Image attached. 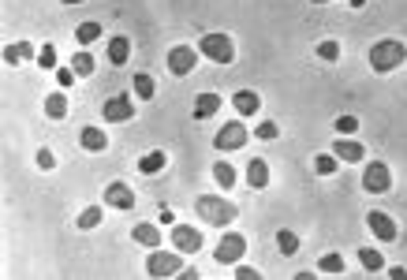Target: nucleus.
Listing matches in <instances>:
<instances>
[{"label":"nucleus","mask_w":407,"mask_h":280,"mask_svg":"<svg viewBox=\"0 0 407 280\" xmlns=\"http://www.w3.org/2000/svg\"><path fill=\"white\" fill-rule=\"evenodd\" d=\"M404 60H407V45H404V41H396V38H385V41H377V45L370 49V67H374L377 75L396 71Z\"/></svg>","instance_id":"obj_1"},{"label":"nucleus","mask_w":407,"mask_h":280,"mask_svg":"<svg viewBox=\"0 0 407 280\" xmlns=\"http://www.w3.org/2000/svg\"><path fill=\"white\" fill-rule=\"evenodd\" d=\"M194 209H198V217L206 220V224H217V228L232 224L235 213H240V209H235L232 202H228V198H217V194H198Z\"/></svg>","instance_id":"obj_2"},{"label":"nucleus","mask_w":407,"mask_h":280,"mask_svg":"<svg viewBox=\"0 0 407 280\" xmlns=\"http://www.w3.org/2000/svg\"><path fill=\"white\" fill-rule=\"evenodd\" d=\"M198 49H202V56H206V60H213V64H232L235 60V45H232V38H228V34H217V30L202 34Z\"/></svg>","instance_id":"obj_3"},{"label":"nucleus","mask_w":407,"mask_h":280,"mask_svg":"<svg viewBox=\"0 0 407 280\" xmlns=\"http://www.w3.org/2000/svg\"><path fill=\"white\" fill-rule=\"evenodd\" d=\"M247 254V235H240V232H228L224 240L217 243V250H213V258L220 261V266H235V261Z\"/></svg>","instance_id":"obj_4"},{"label":"nucleus","mask_w":407,"mask_h":280,"mask_svg":"<svg viewBox=\"0 0 407 280\" xmlns=\"http://www.w3.org/2000/svg\"><path fill=\"white\" fill-rule=\"evenodd\" d=\"M101 116H105L108 124H127V120H135V101L127 97V93H116V97H108L105 105H101Z\"/></svg>","instance_id":"obj_5"},{"label":"nucleus","mask_w":407,"mask_h":280,"mask_svg":"<svg viewBox=\"0 0 407 280\" xmlns=\"http://www.w3.org/2000/svg\"><path fill=\"white\" fill-rule=\"evenodd\" d=\"M362 187H367L370 194H385L388 187H393V172H388V165H381V161H370L367 172H362Z\"/></svg>","instance_id":"obj_6"},{"label":"nucleus","mask_w":407,"mask_h":280,"mask_svg":"<svg viewBox=\"0 0 407 280\" xmlns=\"http://www.w3.org/2000/svg\"><path fill=\"white\" fill-rule=\"evenodd\" d=\"M146 269L154 277H180V269H183V261H180V254H168V250H154L146 258Z\"/></svg>","instance_id":"obj_7"},{"label":"nucleus","mask_w":407,"mask_h":280,"mask_svg":"<svg viewBox=\"0 0 407 280\" xmlns=\"http://www.w3.org/2000/svg\"><path fill=\"white\" fill-rule=\"evenodd\" d=\"M243 142H247V127H243L240 120H232V124H224V127L217 131L213 146H217V150H228V154H232V150H243Z\"/></svg>","instance_id":"obj_8"},{"label":"nucleus","mask_w":407,"mask_h":280,"mask_svg":"<svg viewBox=\"0 0 407 280\" xmlns=\"http://www.w3.org/2000/svg\"><path fill=\"white\" fill-rule=\"evenodd\" d=\"M168 71L172 75H191L194 71V64H198V53H194L191 45H176V49H168Z\"/></svg>","instance_id":"obj_9"},{"label":"nucleus","mask_w":407,"mask_h":280,"mask_svg":"<svg viewBox=\"0 0 407 280\" xmlns=\"http://www.w3.org/2000/svg\"><path fill=\"white\" fill-rule=\"evenodd\" d=\"M172 247L180 254H198L202 250V235L191 224H172Z\"/></svg>","instance_id":"obj_10"},{"label":"nucleus","mask_w":407,"mask_h":280,"mask_svg":"<svg viewBox=\"0 0 407 280\" xmlns=\"http://www.w3.org/2000/svg\"><path fill=\"white\" fill-rule=\"evenodd\" d=\"M105 206L127 213V209H135V191H131L127 183H108V187H105Z\"/></svg>","instance_id":"obj_11"},{"label":"nucleus","mask_w":407,"mask_h":280,"mask_svg":"<svg viewBox=\"0 0 407 280\" xmlns=\"http://www.w3.org/2000/svg\"><path fill=\"white\" fill-rule=\"evenodd\" d=\"M367 224H370V232H374L381 243H396V235H400V232H396V220L385 217V213H377V209L367 217Z\"/></svg>","instance_id":"obj_12"},{"label":"nucleus","mask_w":407,"mask_h":280,"mask_svg":"<svg viewBox=\"0 0 407 280\" xmlns=\"http://www.w3.org/2000/svg\"><path fill=\"white\" fill-rule=\"evenodd\" d=\"M333 154L340 157V161H347V165H355V161L367 157V146H362V142H355V139H347V135H340V139L333 142Z\"/></svg>","instance_id":"obj_13"},{"label":"nucleus","mask_w":407,"mask_h":280,"mask_svg":"<svg viewBox=\"0 0 407 280\" xmlns=\"http://www.w3.org/2000/svg\"><path fill=\"white\" fill-rule=\"evenodd\" d=\"M232 105H235V113H240V116H258L261 97H258V90H235L232 93Z\"/></svg>","instance_id":"obj_14"},{"label":"nucleus","mask_w":407,"mask_h":280,"mask_svg":"<svg viewBox=\"0 0 407 280\" xmlns=\"http://www.w3.org/2000/svg\"><path fill=\"white\" fill-rule=\"evenodd\" d=\"M220 93H198L194 97V120H209V116H217L220 113Z\"/></svg>","instance_id":"obj_15"},{"label":"nucleus","mask_w":407,"mask_h":280,"mask_svg":"<svg viewBox=\"0 0 407 280\" xmlns=\"http://www.w3.org/2000/svg\"><path fill=\"white\" fill-rule=\"evenodd\" d=\"M79 142H82V150H90V154L108 150V135L101 131V127H82V131H79Z\"/></svg>","instance_id":"obj_16"},{"label":"nucleus","mask_w":407,"mask_h":280,"mask_svg":"<svg viewBox=\"0 0 407 280\" xmlns=\"http://www.w3.org/2000/svg\"><path fill=\"white\" fill-rule=\"evenodd\" d=\"M131 240L139 243V247H150V250H157V243H161V232H157V224H135Z\"/></svg>","instance_id":"obj_17"},{"label":"nucleus","mask_w":407,"mask_h":280,"mask_svg":"<svg viewBox=\"0 0 407 280\" xmlns=\"http://www.w3.org/2000/svg\"><path fill=\"white\" fill-rule=\"evenodd\" d=\"M247 183L254 187V191H261V187L269 183V165L261 157H254L251 165H247Z\"/></svg>","instance_id":"obj_18"},{"label":"nucleus","mask_w":407,"mask_h":280,"mask_svg":"<svg viewBox=\"0 0 407 280\" xmlns=\"http://www.w3.org/2000/svg\"><path fill=\"white\" fill-rule=\"evenodd\" d=\"M165 165H168V154H165V150H150V154L139 161V172H142V176H154V172H161Z\"/></svg>","instance_id":"obj_19"},{"label":"nucleus","mask_w":407,"mask_h":280,"mask_svg":"<svg viewBox=\"0 0 407 280\" xmlns=\"http://www.w3.org/2000/svg\"><path fill=\"white\" fill-rule=\"evenodd\" d=\"M127 56H131V41H127V38H113V41H108V64L120 67V64H127Z\"/></svg>","instance_id":"obj_20"},{"label":"nucleus","mask_w":407,"mask_h":280,"mask_svg":"<svg viewBox=\"0 0 407 280\" xmlns=\"http://www.w3.org/2000/svg\"><path fill=\"white\" fill-rule=\"evenodd\" d=\"M213 183L224 187V191H232V187H235V168L228 165V161H217V165H213Z\"/></svg>","instance_id":"obj_21"},{"label":"nucleus","mask_w":407,"mask_h":280,"mask_svg":"<svg viewBox=\"0 0 407 280\" xmlns=\"http://www.w3.org/2000/svg\"><path fill=\"white\" fill-rule=\"evenodd\" d=\"M359 266L370 269V273H381V269H385V258H381V250H374V247H362L359 250Z\"/></svg>","instance_id":"obj_22"},{"label":"nucleus","mask_w":407,"mask_h":280,"mask_svg":"<svg viewBox=\"0 0 407 280\" xmlns=\"http://www.w3.org/2000/svg\"><path fill=\"white\" fill-rule=\"evenodd\" d=\"M45 113H49V120H64V116H67V97H64V93H49V97H45Z\"/></svg>","instance_id":"obj_23"},{"label":"nucleus","mask_w":407,"mask_h":280,"mask_svg":"<svg viewBox=\"0 0 407 280\" xmlns=\"http://www.w3.org/2000/svg\"><path fill=\"white\" fill-rule=\"evenodd\" d=\"M30 56H34V45H30V41H19V45H8V49H4V60H8V64H23V60H30Z\"/></svg>","instance_id":"obj_24"},{"label":"nucleus","mask_w":407,"mask_h":280,"mask_svg":"<svg viewBox=\"0 0 407 280\" xmlns=\"http://www.w3.org/2000/svg\"><path fill=\"white\" fill-rule=\"evenodd\" d=\"M71 67H75V75H79V79H90V75H94V67H97V60L90 53H75L71 56Z\"/></svg>","instance_id":"obj_25"},{"label":"nucleus","mask_w":407,"mask_h":280,"mask_svg":"<svg viewBox=\"0 0 407 280\" xmlns=\"http://www.w3.org/2000/svg\"><path fill=\"white\" fill-rule=\"evenodd\" d=\"M101 217H105V209H101V206H86L79 213V228H82V232H90V228L101 224Z\"/></svg>","instance_id":"obj_26"},{"label":"nucleus","mask_w":407,"mask_h":280,"mask_svg":"<svg viewBox=\"0 0 407 280\" xmlns=\"http://www.w3.org/2000/svg\"><path fill=\"white\" fill-rule=\"evenodd\" d=\"M336 165H340V157H336V154H318V157H314V168H318L321 176H333Z\"/></svg>","instance_id":"obj_27"},{"label":"nucleus","mask_w":407,"mask_h":280,"mask_svg":"<svg viewBox=\"0 0 407 280\" xmlns=\"http://www.w3.org/2000/svg\"><path fill=\"white\" fill-rule=\"evenodd\" d=\"M277 247H281V254H295L299 250V235L284 228V232H277Z\"/></svg>","instance_id":"obj_28"},{"label":"nucleus","mask_w":407,"mask_h":280,"mask_svg":"<svg viewBox=\"0 0 407 280\" xmlns=\"http://www.w3.org/2000/svg\"><path fill=\"white\" fill-rule=\"evenodd\" d=\"M75 38H79V45H90V41L101 38V27H97V23H82V27L75 30Z\"/></svg>","instance_id":"obj_29"},{"label":"nucleus","mask_w":407,"mask_h":280,"mask_svg":"<svg viewBox=\"0 0 407 280\" xmlns=\"http://www.w3.org/2000/svg\"><path fill=\"white\" fill-rule=\"evenodd\" d=\"M318 269H321V273H344V258H340V254H325V258H321L318 261Z\"/></svg>","instance_id":"obj_30"},{"label":"nucleus","mask_w":407,"mask_h":280,"mask_svg":"<svg viewBox=\"0 0 407 280\" xmlns=\"http://www.w3.org/2000/svg\"><path fill=\"white\" fill-rule=\"evenodd\" d=\"M318 60H340V41H321L318 45Z\"/></svg>","instance_id":"obj_31"},{"label":"nucleus","mask_w":407,"mask_h":280,"mask_svg":"<svg viewBox=\"0 0 407 280\" xmlns=\"http://www.w3.org/2000/svg\"><path fill=\"white\" fill-rule=\"evenodd\" d=\"M135 90H139V97L142 101H150V97H154V79H150V75H135Z\"/></svg>","instance_id":"obj_32"},{"label":"nucleus","mask_w":407,"mask_h":280,"mask_svg":"<svg viewBox=\"0 0 407 280\" xmlns=\"http://www.w3.org/2000/svg\"><path fill=\"white\" fill-rule=\"evenodd\" d=\"M254 135H258V139H277V135H281V127H277L273 120H266V124H258V131H254Z\"/></svg>","instance_id":"obj_33"},{"label":"nucleus","mask_w":407,"mask_h":280,"mask_svg":"<svg viewBox=\"0 0 407 280\" xmlns=\"http://www.w3.org/2000/svg\"><path fill=\"white\" fill-rule=\"evenodd\" d=\"M38 64L45 67V71H49V67H56V49H53V45H45V49L38 53Z\"/></svg>","instance_id":"obj_34"},{"label":"nucleus","mask_w":407,"mask_h":280,"mask_svg":"<svg viewBox=\"0 0 407 280\" xmlns=\"http://www.w3.org/2000/svg\"><path fill=\"white\" fill-rule=\"evenodd\" d=\"M355 127H359V120H355V116H340V120H336V131H340V135H351Z\"/></svg>","instance_id":"obj_35"},{"label":"nucleus","mask_w":407,"mask_h":280,"mask_svg":"<svg viewBox=\"0 0 407 280\" xmlns=\"http://www.w3.org/2000/svg\"><path fill=\"white\" fill-rule=\"evenodd\" d=\"M56 82H60V86H71V82H75V67H60V71H56Z\"/></svg>","instance_id":"obj_36"},{"label":"nucleus","mask_w":407,"mask_h":280,"mask_svg":"<svg viewBox=\"0 0 407 280\" xmlns=\"http://www.w3.org/2000/svg\"><path fill=\"white\" fill-rule=\"evenodd\" d=\"M38 165H41V168H56V157L49 154V150H41V154H38Z\"/></svg>","instance_id":"obj_37"},{"label":"nucleus","mask_w":407,"mask_h":280,"mask_svg":"<svg viewBox=\"0 0 407 280\" xmlns=\"http://www.w3.org/2000/svg\"><path fill=\"white\" fill-rule=\"evenodd\" d=\"M235 277H240V280H258V269H251V266H240V269H235Z\"/></svg>","instance_id":"obj_38"},{"label":"nucleus","mask_w":407,"mask_h":280,"mask_svg":"<svg viewBox=\"0 0 407 280\" xmlns=\"http://www.w3.org/2000/svg\"><path fill=\"white\" fill-rule=\"evenodd\" d=\"M347 4H351V8H362V4H367V0H347Z\"/></svg>","instance_id":"obj_39"},{"label":"nucleus","mask_w":407,"mask_h":280,"mask_svg":"<svg viewBox=\"0 0 407 280\" xmlns=\"http://www.w3.org/2000/svg\"><path fill=\"white\" fill-rule=\"evenodd\" d=\"M64 4H82V0H64Z\"/></svg>","instance_id":"obj_40"},{"label":"nucleus","mask_w":407,"mask_h":280,"mask_svg":"<svg viewBox=\"0 0 407 280\" xmlns=\"http://www.w3.org/2000/svg\"><path fill=\"white\" fill-rule=\"evenodd\" d=\"M314 4H329V0H314Z\"/></svg>","instance_id":"obj_41"}]
</instances>
